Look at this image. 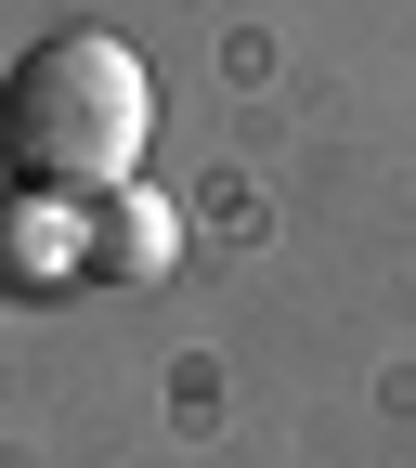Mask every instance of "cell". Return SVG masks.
<instances>
[{
	"instance_id": "obj_1",
	"label": "cell",
	"mask_w": 416,
	"mask_h": 468,
	"mask_svg": "<svg viewBox=\"0 0 416 468\" xmlns=\"http://www.w3.org/2000/svg\"><path fill=\"white\" fill-rule=\"evenodd\" d=\"M144 131H156V79L117 27H52L0 79V183L27 196L91 208L117 183H144Z\"/></svg>"
},
{
	"instance_id": "obj_3",
	"label": "cell",
	"mask_w": 416,
	"mask_h": 468,
	"mask_svg": "<svg viewBox=\"0 0 416 468\" xmlns=\"http://www.w3.org/2000/svg\"><path fill=\"white\" fill-rule=\"evenodd\" d=\"M79 286V208L0 183V300H66Z\"/></svg>"
},
{
	"instance_id": "obj_2",
	"label": "cell",
	"mask_w": 416,
	"mask_h": 468,
	"mask_svg": "<svg viewBox=\"0 0 416 468\" xmlns=\"http://www.w3.org/2000/svg\"><path fill=\"white\" fill-rule=\"evenodd\" d=\"M169 261H183V208L156 183H117L79 208V286H156Z\"/></svg>"
}]
</instances>
